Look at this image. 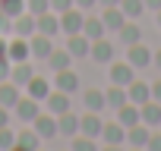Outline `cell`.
Here are the masks:
<instances>
[{
    "instance_id": "obj_1",
    "label": "cell",
    "mask_w": 161,
    "mask_h": 151,
    "mask_svg": "<svg viewBox=\"0 0 161 151\" xmlns=\"http://www.w3.org/2000/svg\"><path fill=\"white\" fill-rule=\"evenodd\" d=\"M82 22H86V10H79V7H69L66 13H60V32L63 35H79Z\"/></svg>"
},
{
    "instance_id": "obj_2",
    "label": "cell",
    "mask_w": 161,
    "mask_h": 151,
    "mask_svg": "<svg viewBox=\"0 0 161 151\" xmlns=\"http://www.w3.org/2000/svg\"><path fill=\"white\" fill-rule=\"evenodd\" d=\"M7 57H10V63H25V60H32L29 38H16V35H10V41H7Z\"/></svg>"
},
{
    "instance_id": "obj_3",
    "label": "cell",
    "mask_w": 161,
    "mask_h": 151,
    "mask_svg": "<svg viewBox=\"0 0 161 151\" xmlns=\"http://www.w3.org/2000/svg\"><path fill=\"white\" fill-rule=\"evenodd\" d=\"M13 113H16V117H19V120H22V123L29 126V123H32V120H35V117L41 113V101H35V98L22 95V98H19V101L13 104Z\"/></svg>"
},
{
    "instance_id": "obj_4",
    "label": "cell",
    "mask_w": 161,
    "mask_h": 151,
    "mask_svg": "<svg viewBox=\"0 0 161 151\" xmlns=\"http://www.w3.org/2000/svg\"><path fill=\"white\" fill-rule=\"evenodd\" d=\"M29 126L41 135V142H47V138H57V135H60V132H57V117H54V113H38Z\"/></svg>"
},
{
    "instance_id": "obj_5",
    "label": "cell",
    "mask_w": 161,
    "mask_h": 151,
    "mask_svg": "<svg viewBox=\"0 0 161 151\" xmlns=\"http://www.w3.org/2000/svg\"><path fill=\"white\" fill-rule=\"evenodd\" d=\"M126 63H130L133 69L152 66V47H145L142 41H139V44H130V47H126Z\"/></svg>"
},
{
    "instance_id": "obj_6",
    "label": "cell",
    "mask_w": 161,
    "mask_h": 151,
    "mask_svg": "<svg viewBox=\"0 0 161 151\" xmlns=\"http://www.w3.org/2000/svg\"><path fill=\"white\" fill-rule=\"evenodd\" d=\"M108 69H111V85H123V88H126V85L136 79V69H133L126 60H123V63L111 60V63H108Z\"/></svg>"
},
{
    "instance_id": "obj_7",
    "label": "cell",
    "mask_w": 161,
    "mask_h": 151,
    "mask_svg": "<svg viewBox=\"0 0 161 151\" xmlns=\"http://www.w3.org/2000/svg\"><path fill=\"white\" fill-rule=\"evenodd\" d=\"M35 32H38V16H32L29 10L13 19V35H16V38H32Z\"/></svg>"
},
{
    "instance_id": "obj_8",
    "label": "cell",
    "mask_w": 161,
    "mask_h": 151,
    "mask_svg": "<svg viewBox=\"0 0 161 151\" xmlns=\"http://www.w3.org/2000/svg\"><path fill=\"white\" fill-rule=\"evenodd\" d=\"M41 104H44V110H47V113L60 117V113H66V110H69V95H66V91H60V88H51V95H47Z\"/></svg>"
},
{
    "instance_id": "obj_9",
    "label": "cell",
    "mask_w": 161,
    "mask_h": 151,
    "mask_svg": "<svg viewBox=\"0 0 161 151\" xmlns=\"http://www.w3.org/2000/svg\"><path fill=\"white\" fill-rule=\"evenodd\" d=\"M89 60L92 63H111L114 60V44L108 38H95L92 47H89Z\"/></svg>"
},
{
    "instance_id": "obj_10",
    "label": "cell",
    "mask_w": 161,
    "mask_h": 151,
    "mask_svg": "<svg viewBox=\"0 0 161 151\" xmlns=\"http://www.w3.org/2000/svg\"><path fill=\"white\" fill-rule=\"evenodd\" d=\"M89 47H92V41L82 32L79 35H66V50H69L73 60H89Z\"/></svg>"
},
{
    "instance_id": "obj_11",
    "label": "cell",
    "mask_w": 161,
    "mask_h": 151,
    "mask_svg": "<svg viewBox=\"0 0 161 151\" xmlns=\"http://www.w3.org/2000/svg\"><path fill=\"white\" fill-rule=\"evenodd\" d=\"M101 145H126V129L114 120V123H104L101 126Z\"/></svg>"
},
{
    "instance_id": "obj_12",
    "label": "cell",
    "mask_w": 161,
    "mask_h": 151,
    "mask_svg": "<svg viewBox=\"0 0 161 151\" xmlns=\"http://www.w3.org/2000/svg\"><path fill=\"white\" fill-rule=\"evenodd\" d=\"M148 138H152V129L145 123H136V126L126 129V148H145Z\"/></svg>"
},
{
    "instance_id": "obj_13",
    "label": "cell",
    "mask_w": 161,
    "mask_h": 151,
    "mask_svg": "<svg viewBox=\"0 0 161 151\" xmlns=\"http://www.w3.org/2000/svg\"><path fill=\"white\" fill-rule=\"evenodd\" d=\"M139 117H142V123H145L148 129H161V104H158V101L139 104Z\"/></svg>"
},
{
    "instance_id": "obj_14",
    "label": "cell",
    "mask_w": 161,
    "mask_h": 151,
    "mask_svg": "<svg viewBox=\"0 0 161 151\" xmlns=\"http://www.w3.org/2000/svg\"><path fill=\"white\" fill-rule=\"evenodd\" d=\"M54 88H60V91H66V95H73V91L79 88V76H76V69H73V66H69V69L54 72Z\"/></svg>"
},
{
    "instance_id": "obj_15",
    "label": "cell",
    "mask_w": 161,
    "mask_h": 151,
    "mask_svg": "<svg viewBox=\"0 0 161 151\" xmlns=\"http://www.w3.org/2000/svg\"><path fill=\"white\" fill-rule=\"evenodd\" d=\"M101 126H104V120H101V113H95V110H89L86 117H79V132H82V135L98 138V135H101Z\"/></svg>"
},
{
    "instance_id": "obj_16",
    "label": "cell",
    "mask_w": 161,
    "mask_h": 151,
    "mask_svg": "<svg viewBox=\"0 0 161 151\" xmlns=\"http://www.w3.org/2000/svg\"><path fill=\"white\" fill-rule=\"evenodd\" d=\"M38 35H47V38L63 35V32H60V16H57L54 10H47V13L38 16Z\"/></svg>"
},
{
    "instance_id": "obj_17",
    "label": "cell",
    "mask_w": 161,
    "mask_h": 151,
    "mask_svg": "<svg viewBox=\"0 0 161 151\" xmlns=\"http://www.w3.org/2000/svg\"><path fill=\"white\" fill-rule=\"evenodd\" d=\"M29 47H32V57H35V60H47L51 50H54V41H51L47 35H38V32H35V35L29 38Z\"/></svg>"
},
{
    "instance_id": "obj_18",
    "label": "cell",
    "mask_w": 161,
    "mask_h": 151,
    "mask_svg": "<svg viewBox=\"0 0 161 151\" xmlns=\"http://www.w3.org/2000/svg\"><path fill=\"white\" fill-rule=\"evenodd\" d=\"M126 98H130L133 104H145V101H152V85L142 82V79H133V82L126 85Z\"/></svg>"
},
{
    "instance_id": "obj_19",
    "label": "cell",
    "mask_w": 161,
    "mask_h": 151,
    "mask_svg": "<svg viewBox=\"0 0 161 151\" xmlns=\"http://www.w3.org/2000/svg\"><path fill=\"white\" fill-rule=\"evenodd\" d=\"M114 113H117V123H120L123 129H130V126L142 123V117H139V104H133V101H126V104H123V107H117Z\"/></svg>"
},
{
    "instance_id": "obj_20",
    "label": "cell",
    "mask_w": 161,
    "mask_h": 151,
    "mask_svg": "<svg viewBox=\"0 0 161 151\" xmlns=\"http://www.w3.org/2000/svg\"><path fill=\"white\" fill-rule=\"evenodd\" d=\"M51 82L44 79V76H32V79H29V85H25V95L29 98H35V101H44L47 95H51Z\"/></svg>"
},
{
    "instance_id": "obj_21",
    "label": "cell",
    "mask_w": 161,
    "mask_h": 151,
    "mask_svg": "<svg viewBox=\"0 0 161 151\" xmlns=\"http://www.w3.org/2000/svg\"><path fill=\"white\" fill-rule=\"evenodd\" d=\"M57 132H60L63 138H73V135H79V117H76L73 110L60 113V117H57Z\"/></svg>"
},
{
    "instance_id": "obj_22",
    "label": "cell",
    "mask_w": 161,
    "mask_h": 151,
    "mask_svg": "<svg viewBox=\"0 0 161 151\" xmlns=\"http://www.w3.org/2000/svg\"><path fill=\"white\" fill-rule=\"evenodd\" d=\"M101 22H104L108 32H120V25L126 22V16H123L120 7H104V10H101Z\"/></svg>"
},
{
    "instance_id": "obj_23",
    "label": "cell",
    "mask_w": 161,
    "mask_h": 151,
    "mask_svg": "<svg viewBox=\"0 0 161 151\" xmlns=\"http://www.w3.org/2000/svg\"><path fill=\"white\" fill-rule=\"evenodd\" d=\"M22 98V88L16 85V82H10V79H3V82H0V104H3V107H10L13 110V104Z\"/></svg>"
},
{
    "instance_id": "obj_24",
    "label": "cell",
    "mask_w": 161,
    "mask_h": 151,
    "mask_svg": "<svg viewBox=\"0 0 161 151\" xmlns=\"http://www.w3.org/2000/svg\"><path fill=\"white\" fill-rule=\"evenodd\" d=\"M117 38H120V41H123L126 47H130V44H139V41H142V29L136 25V19H126V22L120 25Z\"/></svg>"
},
{
    "instance_id": "obj_25",
    "label": "cell",
    "mask_w": 161,
    "mask_h": 151,
    "mask_svg": "<svg viewBox=\"0 0 161 151\" xmlns=\"http://www.w3.org/2000/svg\"><path fill=\"white\" fill-rule=\"evenodd\" d=\"M16 145H19V148H25V151H35V148H41L44 142H41V135H38L32 126H25V129H19V132H16Z\"/></svg>"
},
{
    "instance_id": "obj_26",
    "label": "cell",
    "mask_w": 161,
    "mask_h": 151,
    "mask_svg": "<svg viewBox=\"0 0 161 151\" xmlns=\"http://www.w3.org/2000/svg\"><path fill=\"white\" fill-rule=\"evenodd\" d=\"M32 76H35V69H32L29 60H25V63H13V69H10V82H16L19 88H25Z\"/></svg>"
},
{
    "instance_id": "obj_27",
    "label": "cell",
    "mask_w": 161,
    "mask_h": 151,
    "mask_svg": "<svg viewBox=\"0 0 161 151\" xmlns=\"http://www.w3.org/2000/svg\"><path fill=\"white\" fill-rule=\"evenodd\" d=\"M82 35H86L89 41H95V38H104V35H108V29H104L101 16H86V22H82Z\"/></svg>"
},
{
    "instance_id": "obj_28",
    "label": "cell",
    "mask_w": 161,
    "mask_h": 151,
    "mask_svg": "<svg viewBox=\"0 0 161 151\" xmlns=\"http://www.w3.org/2000/svg\"><path fill=\"white\" fill-rule=\"evenodd\" d=\"M69 63H76V60L69 57V50H66V47H54V50H51V57H47V66H51L54 72L69 69Z\"/></svg>"
},
{
    "instance_id": "obj_29",
    "label": "cell",
    "mask_w": 161,
    "mask_h": 151,
    "mask_svg": "<svg viewBox=\"0 0 161 151\" xmlns=\"http://www.w3.org/2000/svg\"><path fill=\"white\" fill-rule=\"evenodd\" d=\"M82 104H86V110H95V113H101V110L108 107V101H104V91H101V88H86Z\"/></svg>"
},
{
    "instance_id": "obj_30",
    "label": "cell",
    "mask_w": 161,
    "mask_h": 151,
    "mask_svg": "<svg viewBox=\"0 0 161 151\" xmlns=\"http://www.w3.org/2000/svg\"><path fill=\"white\" fill-rule=\"evenodd\" d=\"M104 101H108L111 110H117V107H123L130 98H126V88H123V85H111V88L104 91Z\"/></svg>"
},
{
    "instance_id": "obj_31",
    "label": "cell",
    "mask_w": 161,
    "mask_h": 151,
    "mask_svg": "<svg viewBox=\"0 0 161 151\" xmlns=\"http://www.w3.org/2000/svg\"><path fill=\"white\" fill-rule=\"evenodd\" d=\"M101 145H98V138H92V135H73L69 138V151H98Z\"/></svg>"
},
{
    "instance_id": "obj_32",
    "label": "cell",
    "mask_w": 161,
    "mask_h": 151,
    "mask_svg": "<svg viewBox=\"0 0 161 151\" xmlns=\"http://www.w3.org/2000/svg\"><path fill=\"white\" fill-rule=\"evenodd\" d=\"M120 10H123L126 19H139L145 13V3H142V0H120Z\"/></svg>"
},
{
    "instance_id": "obj_33",
    "label": "cell",
    "mask_w": 161,
    "mask_h": 151,
    "mask_svg": "<svg viewBox=\"0 0 161 151\" xmlns=\"http://www.w3.org/2000/svg\"><path fill=\"white\" fill-rule=\"evenodd\" d=\"M0 13L16 19L19 13H25V0H0Z\"/></svg>"
},
{
    "instance_id": "obj_34",
    "label": "cell",
    "mask_w": 161,
    "mask_h": 151,
    "mask_svg": "<svg viewBox=\"0 0 161 151\" xmlns=\"http://www.w3.org/2000/svg\"><path fill=\"white\" fill-rule=\"evenodd\" d=\"M16 145V132L10 126H0V151H10Z\"/></svg>"
},
{
    "instance_id": "obj_35",
    "label": "cell",
    "mask_w": 161,
    "mask_h": 151,
    "mask_svg": "<svg viewBox=\"0 0 161 151\" xmlns=\"http://www.w3.org/2000/svg\"><path fill=\"white\" fill-rule=\"evenodd\" d=\"M25 10H29L32 16H41V13L51 10V0H25Z\"/></svg>"
},
{
    "instance_id": "obj_36",
    "label": "cell",
    "mask_w": 161,
    "mask_h": 151,
    "mask_svg": "<svg viewBox=\"0 0 161 151\" xmlns=\"http://www.w3.org/2000/svg\"><path fill=\"white\" fill-rule=\"evenodd\" d=\"M69 7H76V3H73V0H51V10H54L57 16H60V13H66Z\"/></svg>"
},
{
    "instance_id": "obj_37",
    "label": "cell",
    "mask_w": 161,
    "mask_h": 151,
    "mask_svg": "<svg viewBox=\"0 0 161 151\" xmlns=\"http://www.w3.org/2000/svg\"><path fill=\"white\" fill-rule=\"evenodd\" d=\"M10 69H13L10 57H0V82H3V79H10Z\"/></svg>"
},
{
    "instance_id": "obj_38",
    "label": "cell",
    "mask_w": 161,
    "mask_h": 151,
    "mask_svg": "<svg viewBox=\"0 0 161 151\" xmlns=\"http://www.w3.org/2000/svg\"><path fill=\"white\" fill-rule=\"evenodd\" d=\"M145 151H161V132H152V138H148Z\"/></svg>"
},
{
    "instance_id": "obj_39",
    "label": "cell",
    "mask_w": 161,
    "mask_h": 151,
    "mask_svg": "<svg viewBox=\"0 0 161 151\" xmlns=\"http://www.w3.org/2000/svg\"><path fill=\"white\" fill-rule=\"evenodd\" d=\"M73 3H76L79 10H95V7H98V0H73Z\"/></svg>"
},
{
    "instance_id": "obj_40",
    "label": "cell",
    "mask_w": 161,
    "mask_h": 151,
    "mask_svg": "<svg viewBox=\"0 0 161 151\" xmlns=\"http://www.w3.org/2000/svg\"><path fill=\"white\" fill-rule=\"evenodd\" d=\"M10 107H3V104H0V126H10Z\"/></svg>"
},
{
    "instance_id": "obj_41",
    "label": "cell",
    "mask_w": 161,
    "mask_h": 151,
    "mask_svg": "<svg viewBox=\"0 0 161 151\" xmlns=\"http://www.w3.org/2000/svg\"><path fill=\"white\" fill-rule=\"evenodd\" d=\"M152 101H158V104H161V79H158V82H152Z\"/></svg>"
},
{
    "instance_id": "obj_42",
    "label": "cell",
    "mask_w": 161,
    "mask_h": 151,
    "mask_svg": "<svg viewBox=\"0 0 161 151\" xmlns=\"http://www.w3.org/2000/svg\"><path fill=\"white\" fill-rule=\"evenodd\" d=\"M142 3H145V13H148V10H152V13L161 10V0H142Z\"/></svg>"
},
{
    "instance_id": "obj_43",
    "label": "cell",
    "mask_w": 161,
    "mask_h": 151,
    "mask_svg": "<svg viewBox=\"0 0 161 151\" xmlns=\"http://www.w3.org/2000/svg\"><path fill=\"white\" fill-rule=\"evenodd\" d=\"M98 151H126V145H101Z\"/></svg>"
},
{
    "instance_id": "obj_44",
    "label": "cell",
    "mask_w": 161,
    "mask_h": 151,
    "mask_svg": "<svg viewBox=\"0 0 161 151\" xmlns=\"http://www.w3.org/2000/svg\"><path fill=\"white\" fill-rule=\"evenodd\" d=\"M152 66H158V69H161V50H152Z\"/></svg>"
},
{
    "instance_id": "obj_45",
    "label": "cell",
    "mask_w": 161,
    "mask_h": 151,
    "mask_svg": "<svg viewBox=\"0 0 161 151\" xmlns=\"http://www.w3.org/2000/svg\"><path fill=\"white\" fill-rule=\"evenodd\" d=\"M98 7L104 10V7H120V0H98Z\"/></svg>"
},
{
    "instance_id": "obj_46",
    "label": "cell",
    "mask_w": 161,
    "mask_h": 151,
    "mask_svg": "<svg viewBox=\"0 0 161 151\" xmlns=\"http://www.w3.org/2000/svg\"><path fill=\"white\" fill-rule=\"evenodd\" d=\"M10 151H25V148H19V145H13V148H10Z\"/></svg>"
},
{
    "instance_id": "obj_47",
    "label": "cell",
    "mask_w": 161,
    "mask_h": 151,
    "mask_svg": "<svg viewBox=\"0 0 161 151\" xmlns=\"http://www.w3.org/2000/svg\"><path fill=\"white\" fill-rule=\"evenodd\" d=\"M126 151H145V148H126Z\"/></svg>"
},
{
    "instance_id": "obj_48",
    "label": "cell",
    "mask_w": 161,
    "mask_h": 151,
    "mask_svg": "<svg viewBox=\"0 0 161 151\" xmlns=\"http://www.w3.org/2000/svg\"><path fill=\"white\" fill-rule=\"evenodd\" d=\"M158 25H161V10H158Z\"/></svg>"
},
{
    "instance_id": "obj_49",
    "label": "cell",
    "mask_w": 161,
    "mask_h": 151,
    "mask_svg": "<svg viewBox=\"0 0 161 151\" xmlns=\"http://www.w3.org/2000/svg\"><path fill=\"white\" fill-rule=\"evenodd\" d=\"M35 151H47V148H44V145H41V148H35Z\"/></svg>"
}]
</instances>
